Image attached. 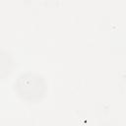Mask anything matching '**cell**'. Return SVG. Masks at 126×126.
<instances>
[{
    "mask_svg": "<svg viewBox=\"0 0 126 126\" xmlns=\"http://www.w3.org/2000/svg\"><path fill=\"white\" fill-rule=\"evenodd\" d=\"M45 82L43 78L36 74L26 73L19 77L17 91L23 98L32 101L42 97L45 92Z\"/></svg>",
    "mask_w": 126,
    "mask_h": 126,
    "instance_id": "1",
    "label": "cell"
}]
</instances>
